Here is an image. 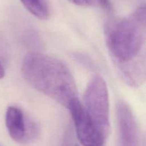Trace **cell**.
I'll use <instances>...</instances> for the list:
<instances>
[{"mask_svg":"<svg viewBox=\"0 0 146 146\" xmlns=\"http://www.w3.org/2000/svg\"><path fill=\"white\" fill-rule=\"evenodd\" d=\"M106 41L111 55L123 78H132L145 72L141 59L145 42V8L137 9L132 14L105 27Z\"/></svg>","mask_w":146,"mask_h":146,"instance_id":"cell-1","label":"cell"},{"mask_svg":"<svg viewBox=\"0 0 146 146\" xmlns=\"http://www.w3.org/2000/svg\"><path fill=\"white\" fill-rule=\"evenodd\" d=\"M119 146H141L139 127L132 110L125 102L117 106Z\"/></svg>","mask_w":146,"mask_h":146,"instance_id":"cell-6","label":"cell"},{"mask_svg":"<svg viewBox=\"0 0 146 146\" xmlns=\"http://www.w3.org/2000/svg\"><path fill=\"white\" fill-rule=\"evenodd\" d=\"M26 81L37 91L68 108L77 98L75 80L64 62L39 52L27 54L21 64Z\"/></svg>","mask_w":146,"mask_h":146,"instance_id":"cell-2","label":"cell"},{"mask_svg":"<svg viewBox=\"0 0 146 146\" xmlns=\"http://www.w3.org/2000/svg\"><path fill=\"white\" fill-rule=\"evenodd\" d=\"M4 76H5V70H4V67L3 66L2 63L0 61V80L4 78Z\"/></svg>","mask_w":146,"mask_h":146,"instance_id":"cell-10","label":"cell"},{"mask_svg":"<svg viewBox=\"0 0 146 146\" xmlns=\"http://www.w3.org/2000/svg\"><path fill=\"white\" fill-rule=\"evenodd\" d=\"M6 126L10 137L19 143L32 140L37 134V129L33 122L27 121L24 113L17 106H9L6 112Z\"/></svg>","mask_w":146,"mask_h":146,"instance_id":"cell-5","label":"cell"},{"mask_svg":"<svg viewBox=\"0 0 146 146\" xmlns=\"http://www.w3.org/2000/svg\"><path fill=\"white\" fill-rule=\"evenodd\" d=\"M68 1L76 5L82 6V7L89 6L92 3V0H68Z\"/></svg>","mask_w":146,"mask_h":146,"instance_id":"cell-8","label":"cell"},{"mask_svg":"<svg viewBox=\"0 0 146 146\" xmlns=\"http://www.w3.org/2000/svg\"><path fill=\"white\" fill-rule=\"evenodd\" d=\"M84 108L97 128L107 139L111 132L109 97L105 80L95 74L84 93Z\"/></svg>","mask_w":146,"mask_h":146,"instance_id":"cell-3","label":"cell"},{"mask_svg":"<svg viewBox=\"0 0 146 146\" xmlns=\"http://www.w3.org/2000/svg\"><path fill=\"white\" fill-rule=\"evenodd\" d=\"M76 146H78V145H76Z\"/></svg>","mask_w":146,"mask_h":146,"instance_id":"cell-11","label":"cell"},{"mask_svg":"<svg viewBox=\"0 0 146 146\" xmlns=\"http://www.w3.org/2000/svg\"><path fill=\"white\" fill-rule=\"evenodd\" d=\"M97 1L103 8L106 9H111V3H110L109 0H97Z\"/></svg>","mask_w":146,"mask_h":146,"instance_id":"cell-9","label":"cell"},{"mask_svg":"<svg viewBox=\"0 0 146 146\" xmlns=\"http://www.w3.org/2000/svg\"><path fill=\"white\" fill-rule=\"evenodd\" d=\"M24 7L36 18L46 20L49 17V10L45 0H20Z\"/></svg>","mask_w":146,"mask_h":146,"instance_id":"cell-7","label":"cell"},{"mask_svg":"<svg viewBox=\"0 0 146 146\" xmlns=\"http://www.w3.org/2000/svg\"><path fill=\"white\" fill-rule=\"evenodd\" d=\"M68 109L74 122L77 137L83 145H105L106 138L97 128L78 98L73 100Z\"/></svg>","mask_w":146,"mask_h":146,"instance_id":"cell-4","label":"cell"}]
</instances>
